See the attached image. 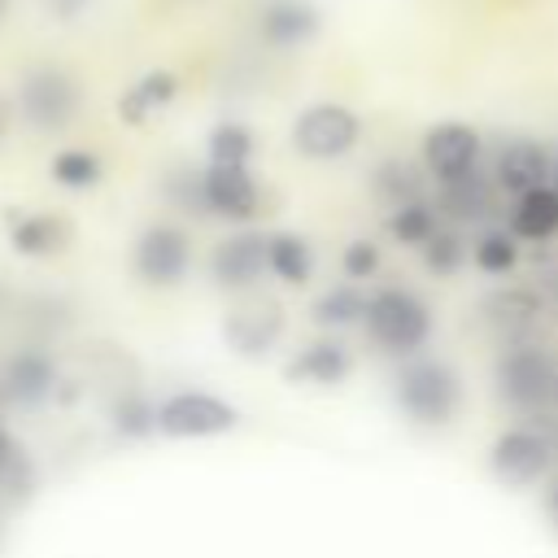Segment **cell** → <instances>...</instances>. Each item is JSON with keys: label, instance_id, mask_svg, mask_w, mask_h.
Wrapping results in <instances>:
<instances>
[{"label": "cell", "instance_id": "cell-1", "mask_svg": "<svg viewBox=\"0 0 558 558\" xmlns=\"http://www.w3.org/2000/svg\"><path fill=\"white\" fill-rule=\"evenodd\" d=\"M366 336L375 349L392 353V357H410L427 344L432 336V314L427 305L410 292V288H379L366 296Z\"/></svg>", "mask_w": 558, "mask_h": 558}, {"label": "cell", "instance_id": "cell-2", "mask_svg": "<svg viewBox=\"0 0 558 558\" xmlns=\"http://www.w3.org/2000/svg\"><path fill=\"white\" fill-rule=\"evenodd\" d=\"M397 405L405 418L423 423V427H445L458 405H462V384L458 375L436 362V357H414L397 371V388H392Z\"/></svg>", "mask_w": 558, "mask_h": 558}, {"label": "cell", "instance_id": "cell-3", "mask_svg": "<svg viewBox=\"0 0 558 558\" xmlns=\"http://www.w3.org/2000/svg\"><path fill=\"white\" fill-rule=\"evenodd\" d=\"M497 392L514 410H541L558 401V362L536 344H514L497 357Z\"/></svg>", "mask_w": 558, "mask_h": 558}, {"label": "cell", "instance_id": "cell-4", "mask_svg": "<svg viewBox=\"0 0 558 558\" xmlns=\"http://www.w3.org/2000/svg\"><path fill=\"white\" fill-rule=\"evenodd\" d=\"M362 135V122L349 105H336V100H318L310 109L296 113L292 122V144L301 157H314V161H336L344 153H353Z\"/></svg>", "mask_w": 558, "mask_h": 558}, {"label": "cell", "instance_id": "cell-5", "mask_svg": "<svg viewBox=\"0 0 558 558\" xmlns=\"http://www.w3.org/2000/svg\"><path fill=\"white\" fill-rule=\"evenodd\" d=\"M240 423L235 405H227L214 392L201 388H183L170 392L166 401H157V432L174 436V440H201V436H222Z\"/></svg>", "mask_w": 558, "mask_h": 558}, {"label": "cell", "instance_id": "cell-6", "mask_svg": "<svg viewBox=\"0 0 558 558\" xmlns=\"http://www.w3.org/2000/svg\"><path fill=\"white\" fill-rule=\"evenodd\" d=\"M17 109L39 131H61L78 113V83L57 65H35L17 83Z\"/></svg>", "mask_w": 558, "mask_h": 558}, {"label": "cell", "instance_id": "cell-7", "mask_svg": "<svg viewBox=\"0 0 558 558\" xmlns=\"http://www.w3.org/2000/svg\"><path fill=\"white\" fill-rule=\"evenodd\" d=\"M192 266V240L187 231L170 222H153L135 240V275L153 288H174Z\"/></svg>", "mask_w": 558, "mask_h": 558}, {"label": "cell", "instance_id": "cell-8", "mask_svg": "<svg viewBox=\"0 0 558 558\" xmlns=\"http://www.w3.org/2000/svg\"><path fill=\"white\" fill-rule=\"evenodd\" d=\"M423 166L436 183H458L480 166V131L466 122H436L423 135Z\"/></svg>", "mask_w": 558, "mask_h": 558}, {"label": "cell", "instance_id": "cell-9", "mask_svg": "<svg viewBox=\"0 0 558 558\" xmlns=\"http://www.w3.org/2000/svg\"><path fill=\"white\" fill-rule=\"evenodd\" d=\"M549 462H554V445L536 427H510L488 449V466L506 484H536L549 471Z\"/></svg>", "mask_w": 558, "mask_h": 558}, {"label": "cell", "instance_id": "cell-10", "mask_svg": "<svg viewBox=\"0 0 558 558\" xmlns=\"http://www.w3.org/2000/svg\"><path fill=\"white\" fill-rule=\"evenodd\" d=\"M201 183H205V209L209 214H222L231 222L257 218L262 192H257V179L248 174V166H214L209 161L201 170Z\"/></svg>", "mask_w": 558, "mask_h": 558}, {"label": "cell", "instance_id": "cell-11", "mask_svg": "<svg viewBox=\"0 0 558 558\" xmlns=\"http://www.w3.org/2000/svg\"><path fill=\"white\" fill-rule=\"evenodd\" d=\"M266 240L270 235H253V231H240V235H227L214 253H209V275L218 288L227 292H244L262 279L266 266Z\"/></svg>", "mask_w": 558, "mask_h": 558}, {"label": "cell", "instance_id": "cell-12", "mask_svg": "<svg viewBox=\"0 0 558 558\" xmlns=\"http://www.w3.org/2000/svg\"><path fill=\"white\" fill-rule=\"evenodd\" d=\"M0 392L13 401V405H39L57 392V362L44 353V349H17L9 362H4V375H0Z\"/></svg>", "mask_w": 558, "mask_h": 558}, {"label": "cell", "instance_id": "cell-13", "mask_svg": "<svg viewBox=\"0 0 558 558\" xmlns=\"http://www.w3.org/2000/svg\"><path fill=\"white\" fill-rule=\"evenodd\" d=\"M323 17L310 0H266L257 13V35L270 48H301L318 35Z\"/></svg>", "mask_w": 558, "mask_h": 558}, {"label": "cell", "instance_id": "cell-14", "mask_svg": "<svg viewBox=\"0 0 558 558\" xmlns=\"http://www.w3.org/2000/svg\"><path fill=\"white\" fill-rule=\"evenodd\" d=\"M279 331H283V314H279V305H275V301H262V305L235 310V314L222 323L227 344H231L235 353H244V357L266 353V349L279 340Z\"/></svg>", "mask_w": 558, "mask_h": 558}, {"label": "cell", "instance_id": "cell-15", "mask_svg": "<svg viewBox=\"0 0 558 558\" xmlns=\"http://www.w3.org/2000/svg\"><path fill=\"white\" fill-rule=\"evenodd\" d=\"M545 174H549V153L536 140L501 144V153H497V187L501 192L523 196L532 187H545Z\"/></svg>", "mask_w": 558, "mask_h": 558}, {"label": "cell", "instance_id": "cell-16", "mask_svg": "<svg viewBox=\"0 0 558 558\" xmlns=\"http://www.w3.org/2000/svg\"><path fill=\"white\" fill-rule=\"evenodd\" d=\"M179 96V78L170 74V70H148V74H140L131 87H122V96H118V118L126 122V126H144L153 113H161L170 100Z\"/></svg>", "mask_w": 558, "mask_h": 558}, {"label": "cell", "instance_id": "cell-17", "mask_svg": "<svg viewBox=\"0 0 558 558\" xmlns=\"http://www.w3.org/2000/svg\"><path fill=\"white\" fill-rule=\"evenodd\" d=\"M70 240V227L57 214H9V244L22 257H52Z\"/></svg>", "mask_w": 558, "mask_h": 558}, {"label": "cell", "instance_id": "cell-18", "mask_svg": "<svg viewBox=\"0 0 558 558\" xmlns=\"http://www.w3.org/2000/svg\"><path fill=\"white\" fill-rule=\"evenodd\" d=\"M283 375L296 379V384H340L349 375V349L340 340H318V344L301 349L283 366Z\"/></svg>", "mask_w": 558, "mask_h": 558}, {"label": "cell", "instance_id": "cell-19", "mask_svg": "<svg viewBox=\"0 0 558 558\" xmlns=\"http://www.w3.org/2000/svg\"><path fill=\"white\" fill-rule=\"evenodd\" d=\"M510 231L519 240H549L558 235V187H532L510 209Z\"/></svg>", "mask_w": 558, "mask_h": 558}, {"label": "cell", "instance_id": "cell-20", "mask_svg": "<svg viewBox=\"0 0 558 558\" xmlns=\"http://www.w3.org/2000/svg\"><path fill=\"white\" fill-rule=\"evenodd\" d=\"M266 266H270V275H275L279 283L301 288V283H310V275H314V253H310V244H305L301 235L279 231V235L266 240Z\"/></svg>", "mask_w": 558, "mask_h": 558}, {"label": "cell", "instance_id": "cell-21", "mask_svg": "<svg viewBox=\"0 0 558 558\" xmlns=\"http://www.w3.org/2000/svg\"><path fill=\"white\" fill-rule=\"evenodd\" d=\"M536 314H541V296L527 292V288H506V292H493V296L484 301V318H488L497 331H506V336L527 331V327L536 323Z\"/></svg>", "mask_w": 558, "mask_h": 558}, {"label": "cell", "instance_id": "cell-22", "mask_svg": "<svg viewBox=\"0 0 558 558\" xmlns=\"http://www.w3.org/2000/svg\"><path fill=\"white\" fill-rule=\"evenodd\" d=\"M366 314V296L357 283H336L314 301V323L318 327H349Z\"/></svg>", "mask_w": 558, "mask_h": 558}, {"label": "cell", "instance_id": "cell-23", "mask_svg": "<svg viewBox=\"0 0 558 558\" xmlns=\"http://www.w3.org/2000/svg\"><path fill=\"white\" fill-rule=\"evenodd\" d=\"M375 196L388 201L392 209L397 205H410V201H423V174L410 166V161H384L375 170Z\"/></svg>", "mask_w": 558, "mask_h": 558}, {"label": "cell", "instance_id": "cell-24", "mask_svg": "<svg viewBox=\"0 0 558 558\" xmlns=\"http://www.w3.org/2000/svg\"><path fill=\"white\" fill-rule=\"evenodd\" d=\"M388 231L401 240V244H410V248H423L440 227H436V209L427 205V201H410V205H397L392 214H388Z\"/></svg>", "mask_w": 558, "mask_h": 558}, {"label": "cell", "instance_id": "cell-25", "mask_svg": "<svg viewBox=\"0 0 558 558\" xmlns=\"http://www.w3.org/2000/svg\"><path fill=\"white\" fill-rule=\"evenodd\" d=\"M214 166H248L253 157V131L244 122H218L205 140Z\"/></svg>", "mask_w": 558, "mask_h": 558}, {"label": "cell", "instance_id": "cell-26", "mask_svg": "<svg viewBox=\"0 0 558 558\" xmlns=\"http://www.w3.org/2000/svg\"><path fill=\"white\" fill-rule=\"evenodd\" d=\"M113 432L126 440H140L148 432H157V405L144 392H122L113 401Z\"/></svg>", "mask_w": 558, "mask_h": 558}, {"label": "cell", "instance_id": "cell-27", "mask_svg": "<svg viewBox=\"0 0 558 558\" xmlns=\"http://www.w3.org/2000/svg\"><path fill=\"white\" fill-rule=\"evenodd\" d=\"M445 187V209L453 214V218H462V222H471V218H484L488 209H493V196H488V187L480 183V174H466V179H458V183H440Z\"/></svg>", "mask_w": 558, "mask_h": 558}, {"label": "cell", "instance_id": "cell-28", "mask_svg": "<svg viewBox=\"0 0 558 558\" xmlns=\"http://www.w3.org/2000/svg\"><path fill=\"white\" fill-rule=\"evenodd\" d=\"M52 179L61 183V187H96L100 183V157L96 153H87V148H61L57 157H52Z\"/></svg>", "mask_w": 558, "mask_h": 558}, {"label": "cell", "instance_id": "cell-29", "mask_svg": "<svg viewBox=\"0 0 558 558\" xmlns=\"http://www.w3.org/2000/svg\"><path fill=\"white\" fill-rule=\"evenodd\" d=\"M471 257H475V266H480L484 275H510L514 262H519V244H514V235H506V231H488V235L475 240Z\"/></svg>", "mask_w": 558, "mask_h": 558}, {"label": "cell", "instance_id": "cell-30", "mask_svg": "<svg viewBox=\"0 0 558 558\" xmlns=\"http://www.w3.org/2000/svg\"><path fill=\"white\" fill-rule=\"evenodd\" d=\"M462 257H466V244H462L453 231H436V235L423 244V262H427L432 275H453V270L462 266Z\"/></svg>", "mask_w": 558, "mask_h": 558}, {"label": "cell", "instance_id": "cell-31", "mask_svg": "<svg viewBox=\"0 0 558 558\" xmlns=\"http://www.w3.org/2000/svg\"><path fill=\"white\" fill-rule=\"evenodd\" d=\"M344 275L349 279H371L375 275V266H379V248L371 244V240H353V244H344Z\"/></svg>", "mask_w": 558, "mask_h": 558}, {"label": "cell", "instance_id": "cell-32", "mask_svg": "<svg viewBox=\"0 0 558 558\" xmlns=\"http://www.w3.org/2000/svg\"><path fill=\"white\" fill-rule=\"evenodd\" d=\"M13 440H9V432H4V423H0V475H4V466H9V458H13Z\"/></svg>", "mask_w": 558, "mask_h": 558}, {"label": "cell", "instance_id": "cell-33", "mask_svg": "<svg viewBox=\"0 0 558 558\" xmlns=\"http://www.w3.org/2000/svg\"><path fill=\"white\" fill-rule=\"evenodd\" d=\"M83 4H87V0H52V9H57L61 17H74V13L83 9Z\"/></svg>", "mask_w": 558, "mask_h": 558}, {"label": "cell", "instance_id": "cell-34", "mask_svg": "<svg viewBox=\"0 0 558 558\" xmlns=\"http://www.w3.org/2000/svg\"><path fill=\"white\" fill-rule=\"evenodd\" d=\"M4 9H9V0H0V17H4Z\"/></svg>", "mask_w": 558, "mask_h": 558}, {"label": "cell", "instance_id": "cell-35", "mask_svg": "<svg viewBox=\"0 0 558 558\" xmlns=\"http://www.w3.org/2000/svg\"><path fill=\"white\" fill-rule=\"evenodd\" d=\"M554 510H558V488H554Z\"/></svg>", "mask_w": 558, "mask_h": 558}, {"label": "cell", "instance_id": "cell-36", "mask_svg": "<svg viewBox=\"0 0 558 558\" xmlns=\"http://www.w3.org/2000/svg\"><path fill=\"white\" fill-rule=\"evenodd\" d=\"M554 187H558V170H554Z\"/></svg>", "mask_w": 558, "mask_h": 558}]
</instances>
